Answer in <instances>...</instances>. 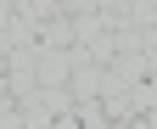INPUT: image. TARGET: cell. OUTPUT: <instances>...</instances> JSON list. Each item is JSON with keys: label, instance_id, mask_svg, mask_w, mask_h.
I'll return each mask as SVG.
<instances>
[{"label": "cell", "instance_id": "obj_1", "mask_svg": "<svg viewBox=\"0 0 157 129\" xmlns=\"http://www.w3.org/2000/svg\"><path fill=\"white\" fill-rule=\"evenodd\" d=\"M51 129H84V123H78V118H56Z\"/></svg>", "mask_w": 157, "mask_h": 129}]
</instances>
